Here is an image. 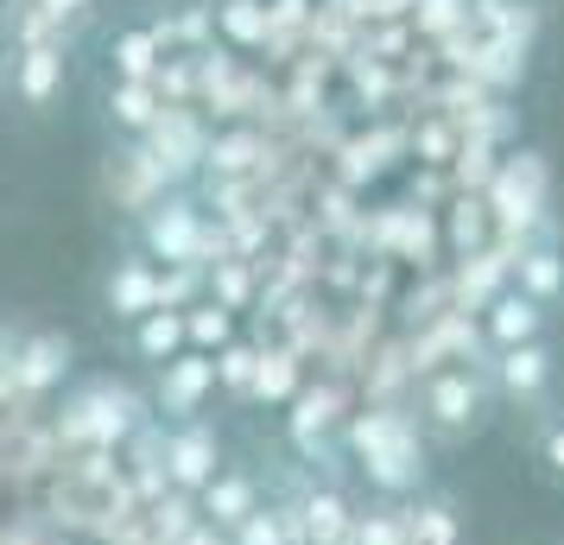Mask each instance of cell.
<instances>
[{"mask_svg":"<svg viewBox=\"0 0 564 545\" xmlns=\"http://www.w3.org/2000/svg\"><path fill=\"white\" fill-rule=\"evenodd\" d=\"M223 26H229L241 45H260V39L273 32V13H267L260 0H229V7H223Z\"/></svg>","mask_w":564,"mask_h":545,"instance_id":"obj_34","label":"cell"},{"mask_svg":"<svg viewBox=\"0 0 564 545\" xmlns=\"http://www.w3.org/2000/svg\"><path fill=\"white\" fill-rule=\"evenodd\" d=\"M482 337H488V349H520V342H539V337H545V305H533L527 292H501V298L482 312Z\"/></svg>","mask_w":564,"mask_h":545,"instance_id":"obj_16","label":"cell"},{"mask_svg":"<svg viewBox=\"0 0 564 545\" xmlns=\"http://www.w3.org/2000/svg\"><path fill=\"white\" fill-rule=\"evenodd\" d=\"M140 254L153 260V266H197V273H209L235 248H229V235H223V222H209L184 190H172V197H159L140 216Z\"/></svg>","mask_w":564,"mask_h":545,"instance_id":"obj_3","label":"cell"},{"mask_svg":"<svg viewBox=\"0 0 564 545\" xmlns=\"http://www.w3.org/2000/svg\"><path fill=\"white\" fill-rule=\"evenodd\" d=\"M254 260H241V254H229V260H216L204 273V298L209 305H223V312H248L254 305Z\"/></svg>","mask_w":564,"mask_h":545,"instance_id":"obj_21","label":"cell"},{"mask_svg":"<svg viewBox=\"0 0 564 545\" xmlns=\"http://www.w3.org/2000/svg\"><path fill=\"white\" fill-rule=\"evenodd\" d=\"M165 64V45L153 39V26H133L115 39V83H153Z\"/></svg>","mask_w":564,"mask_h":545,"instance_id":"obj_26","label":"cell"},{"mask_svg":"<svg viewBox=\"0 0 564 545\" xmlns=\"http://www.w3.org/2000/svg\"><path fill=\"white\" fill-rule=\"evenodd\" d=\"M476 209H482V204H463V216H457V241H463V248L482 235V216H476Z\"/></svg>","mask_w":564,"mask_h":545,"instance_id":"obj_37","label":"cell"},{"mask_svg":"<svg viewBox=\"0 0 564 545\" xmlns=\"http://www.w3.org/2000/svg\"><path fill=\"white\" fill-rule=\"evenodd\" d=\"M209 362H216V393H229L235 406H248V400H254V368H260V342H223V349H216V356H209Z\"/></svg>","mask_w":564,"mask_h":545,"instance_id":"obj_23","label":"cell"},{"mask_svg":"<svg viewBox=\"0 0 564 545\" xmlns=\"http://www.w3.org/2000/svg\"><path fill=\"white\" fill-rule=\"evenodd\" d=\"M343 450L381 501H406L425 489V432L406 406H368L343 418Z\"/></svg>","mask_w":564,"mask_h":545,"instance_id":"obj_1","label":"cell"},{"mask_svg":"<svg viewBox=\"0 0 564 545\" xmlns=\"http://www.w3.org/2000/svg\"><path fill=\"white\" fill-rule=\"evenodd\" d=\"M102 197H108V209H121V216L140 222V216H147L159 197H172V190H165V178L147 165V153L128 140V146H108V159H102Z\"/></svg>","mask_w":564,"mask_h":545,"instance_id":"obj_12","label":"cell"},{"mask_svg":"<svg viewBox=\"0 0 564 545\" xmlns=\"http://www.w3.org/2000/svg\"><path fill=\"white\" fill-rule=\"evenodd\" d=\"M153 418V400L133 388V381H115V374H96V381H77L57 406H45V425H52L57 450H121V444Z\"/></svg>","mask_w":564,"mask_h":545,"instance_id":"obj_2","label":"cell"},{"mask_svg":"<svg viewBox=\"0 0 564 545\" xmlns=\"http://www.w3.org/2000/svg\"><path fill=\"white\" fill-rule=\"evenodd\" d=\"M343 418H349V400H343V388H330V381L299 388L292 400H285V444H292V450H299L311 469L330 464L336 444H343Z\"/></svg>","mask_w":564,"mask_h":545,"instance_id":"obj_7","label":"cell"},{"mask_svg":"<svg viewBox=\"0 0 564 545\" xmlns=\"http://www.w3.org/2000/svg\"><path fill=\"white\" fill-rule=\"evenodd\" d=\"M356 545H406V501H368L356 514Z\"/></svg>","mask_w":564,"mask_h":545,"instance_id":"obj_31","label":"cell"},{"mask_svg":"<svg viewBox=\"0 0 564 545\" xmlns=\"http://www.w3.org/2000/svg\"><path fill=\"white\" fill-rule=\"evenodd\" d=\"M285 494H292V508H299V533H305V545H356L361 501L343 489L336 476L299 469V476H285Z\"/></svg>","mask_w":564,"mask_h":545,"instance_id":"obj_6","label":"cell"},{"mask_svg":"<svg viewBox=\"0 0 564 545\" xmlns=\"http://www.w3.org/2000/svg\"><path fill=\"white\" fill-rule=\"evenodd\" d=\"M108 312L115 317H128V324H140L147 312H159V266L147 254H128V260H115V273H108Z\"/></svg>","mask_w":564,"mask_h":545,"instance_id":"obj_15","label":"cell"},{"mask_svg":"<svg viewBox=\"0 0 564 545\" xmlns=\"http://www.w3.org/2000/svg\"><path fill=\"white\" fill-rule=\"evenodd\" d=\"M216 476H223V432L209 418L165 425V482L178 494H204Z\"/></svg>","mask_w":564,"mask_h":545,"instance_id":"obj_8","label":"cell"},{"mask_svg":"<svg viewBox=\"0 0 564 545\" xmlns=\"http://www.w3.org/2000/svg\"><path fill=\"white\" fill-rule=\"evenodd\" d=\"M89 7L96 0H13L7 7V32H13L20 52H32V45H64L70 26H83Z\"/></svg>","mask_w":564,"mask_h":545,"instance_id":"obj_13","label":"cell"},{"mask_svg":"<svg viewBox=\"0 0 564 545\" xmlns=\"http://www.w3.org/2000/svg\"><path fill=\"white\" fill-rule=\"evenodd\" d=\"M533 457H539V469H545V482L564 489V418H545V425H539Z\"/></svg>","mask_w":564,"mask_h":545,"instance_id":"obj_36","label":"cell"},{"mask_svg":"<svg viewBox=\"0 0 564 545\" xmlns=\"http://www.w3.org/2000/svg\"><path fill=\"white\" fill-rule=\"evenodd\" d=\"M495 413V388H488L482 368H432L425 381H419V432L432 444H469L476 432L488 425Z\"/></svg>","mask_w":564,"mask_h":545,"instance_id":"obj_4","label":"cell"},{"mask_svg":"<svg viewBox=\"0 0 564 545\" xmlns=\"http://www.w3.org/2000/svg\"><path fill=\"white\" fill-rule=\"evenodd\" d=\"M223 342H235V312L209 305V298H197V305L184 312V349H197V356H216Z\"/></svg>","mask_w":564,"mask_h":545,"instance_id":"obj_30","label":"cell"},{"mask_svg":"<svg viewBox=\"0 0 564 545\" xmlns=\"http://www.w3.org/2000/svg\"><path fill=\"white\" fill-rule=\"evenodd\" d=\"M197 494H178V489H165L153 501V508H147V533H153V545H178L184 533H191V526H197Z\"/></svg>","mask_w":564,"mask_h":545,"instance_id":"obj_29","label":"cell"},{"mask_svg":"<svg viewBox=\"0 0 564 545\" xmlns=\"http://www.w3.org/2000/svg\"><path fill=\"white\" fill-rule=\"evenodd\" d=\"M0 413H20V330L0 324Z\"/></svg>","mask_w":564,"mask_h":545,"instance_id":"obj_35","label":"cell"},{"mask_svg":"<svg viewBox=\"0 0 564 545\" xmlns=\"http://www.w3.org/2000/svg\"><path fill=\"white\" fill-rule=\"evenodd\" d=\"M133 146H140L147 165L165 178V190H184V184L204 172V159H209V128H204L197 108H159V121L140 133Z\"/></svg>","mask_w":564,"mask_h":545,"instance_id":"obj_5","label":"cell"},{"mask_svg":"<svg viewBox=\"0 0 564 545\" xmlns=\"http://www.w3.org/2000/svg\"><path fill=\"white\" fill-rule=\"evenodd\" d=\"M299 388H305V374H299V349H267V342H260L254 400H248V406H285Z\"/></svg>","mask_w":564,"mask_h":545,"instance_id":"obj_20","label":"cell"},{"mask_svg":"<svg viewBox=\"0 0 564 545\" xmlns=\"http://www.w3.org/2000/svg\"><path fill=\"white\" fill-rule=\"evenodd\" d=\"M229 545H285V520H280V501L267 494V501H260L254 514H248V520H241V526H235V533H229Z\"/></svg>","mask_w":564,"mask_h":545,"instance_id":"obj_33","label":"cell"},{"mask_svg":"<svg viewBox=\"0 0 564 545\" xmlns=\"http://www.w3.org/2000/svg\"><path fill=\"white\" fill-rule=\"evenodd\" d=\"M513 292H527L533 305H552L564 292V254L558 248H527L520 266H513Z\"/></svg>","mask_w":564,"mask_h":545,"instance_id":"obj_24","label":"cell"},{"mask_svg":"<svg viewBox=\"0 0 564 545\" xmlns=\"http://www.w3.org/2000/svg\"><path fill=\"white\" fill-rule=\"evenodd\" d=\"M133 356L165 368L172 356H184V312H147L133 324Z\"/></svg>","mask_w":564,"mask_h":545,"instance_id":"obj_22","label":"cell"},{"mask_svg":"<svg viewBox=\"0 0 564 545\" xmlns=\"http://www.w3.org/2000/svg\"><path fill=\"white\" fill-rule=\"evenodd\" d=\"M70 368H77V342L64 330H20V406H52Z\"/></svg>","mask_w":564,"mask_h":545,"instance_id":"obj_10","label":"cell"},{"mask_svg":"<svg viewBox=\"0 0 564 545\" xmlns=\"http://www.w3.org/2000/svg\"><path fill=\"white\" fill-rule=\"evenodd\" d=\"M147 400H153V418H165V425L204 418V406L216 400V362L197 356V349H184L165 368H153V393Z\"/></svg>","mask_w":564,"mask_h":545,"instance_id":"obj_9","label":"cell"},{"mask_svg":"<svg viewBox=\"0 0 564 545\" xmlns=\"http://www.w3.org/2000/svg\"><path fill=\"white\" fill-rule=\"evenodd\" d=\"M13 89L26 108H52V96L64 89V45H32L13 57Z\"/></svg>","mask_w":564,"mask_h":545,"instance_id":"obj_17","label":"cell"},{"mask_svg":"<svg viewBox=\"0 0 564 545\" xmlns=\"http://www.w3.org/2000/svg\"><path fill=\"white\" fill-rule=\"evenodd\" d=\"M552 374H558V362H552V349H545V337L539 342H520V349H495V362H488V388H495V400L501 406H539L545 393H552Z\"/></svg>","mask_w":564,"mask_h":545,"instance_id":"obj_11","label":"cell"},{"mask_svg":"<svg viewBox=\"0 0 564 545\" xmlns=\"http://www.w3.org/2000/svg\"><path fill=\"white\" fill-rule=\"evenodd\" d=\"M260 501H267V489H260L254 469H229V464H223V476L197 494V514H204V526H216V533H235Z\"/></svg>","mask_w":564,"mask_h":545,"instance_id":"obj_14","label":"cell"},{"mask_svg":"<svg viewBox=\"0 0 564 545\" xmlns=\"http://www.w3.org/2000/svg\"><path fill=\"white\" fill-rule=\"evenodd\" d=\"M159 108L165 102H159L153 83H115V89H108V121H115L121 133H133V140L159 121Z\"/></svg>","mask_w":564,"mask_h":545,"instance_id":"obj_27","label":"cell"},{"mask_svg":"<svg viewBox=\"0 0 564 545\" xmlns=\"http://www.w3.org/2000/svg\"><path fill=\"white\" fill-rule=\"evenodd\" d=\"M0 545H77V539L64 526H52L39 501H13L7 508V526H0Z\"/></svg>","mask_w":564,"mask_h":545,"instance_id":"obj_28","label":"cell"},{"mask_svg":"<svg viewBox=\"0 0 564 545\" xmlns=\"http://www.w3.org/2000/svg\"><path fill=\"white\" fill-rule=\"evenodd\" d=\"M197 298H204L197 266H159V312H191Z\"/></svg>","mask_w":564,"mask_h":545,"instance_id":"obj_32","label":"cell"},{"mask_svg":"<svg viewBox=\"0 0 564 545\" xmlns=\"http://www.w3.org/2000/svg\"><path fill=\"white\" fill-rule=\"evenodd\" d=\"M260 165H267V140L260 133H223V140H209V159H204L209 178H248Z\"/></svg>","mask_w":564,"mask_h":545,"instance_id":"obj_25","label":"cell"},{"mask_svg":"<svg viewBox=\"0 0 564 545\" xmlns=\"http://www.w3.org/2000/svg\"><path fill=\"white\" fill-rule=\"evenodd\" d=\"M558 418H564V406H558Z\"/></svg>","mask_w":564,"mask_h":545,"instance_id":"obj_39","label":"cell"},{"mask_svg":"<svg viewBox=\"0 0 564 545\" xmlns=\"http://www.w3.org/2000/svg\"><path fill=\"white\" fill-rule=\"evenodd\" d=\"M539 190H545V165H539L533 153H520V165H508L501 184H495V209H501V222H533Z\"/></svg>","mask_w":564,"mask_h":545,"instance_id":"obj_19","label":"cell"},{"mask_svg":"<svg viewBox=\"0 0 564 545\" xmlns=\"http://www.w3.org/2000/svg\"><path fill=\"white\" fill-rule=\"evenodd\" d=\"M406 545H463V520L451 494H419L406 501Z\"/></svg>","mask_w":564,"mask_h":545,"instance_id":"obj_18","label":"cell"},{"mask_svg":"<svg viewBox=\"0 0 564 545\" xmlns=\"http://www.w3.org/2000/svg\"><path fill=\"white\" fill-rule=\"evenodd\" d=\"M0 526H7V501H0Z\"/></svg>","mask_w":564,"mask_h":545,"instance_id":"obj_38","label":"cell"}]
</instances>
